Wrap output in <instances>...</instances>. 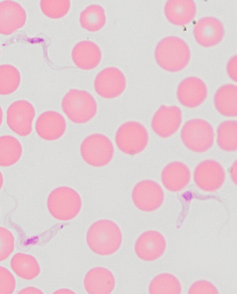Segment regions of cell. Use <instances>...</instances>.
I'll return each mask as SVG.
<instances>
[{"instance_id":"cell-9","label":"cell","mask_w":237,"mask_h":294,"mask_svg":"<svg viewBox=\"0 0 237 294\" xmlns=\"http://www.w3.org/2000/svg\"><path fill=\"white\" fill-rule=\"evenodd\" d=\"M35 115L34 106L24 100H17L10 105L7 110L6 122L9 128L21 137L29 135Z\"/></svg>"},{"instance_id":"cell-19","label":"cell","mask_w":237,"mask_h":294,"mask_svg":"<svg viewBox=\"0 0 237 294\" xmlns=\"http://www.w3.org/2000/svg\"><path fill=\"white\" fill-rule=\"evenodd\" d=\"M74 64L83 70H91L100 63L102 52L100 47L90 40H83L77 43L71 51Z\"/></svg>"},{"instance_id":"cell-26","label":"cell","mask_w":237,"mask_h":294,"mask_svg":"<svg viewBox=\"0 0 237 294\" xmlns=\"http://www.w3.org/2000/svg\"><path fill=\"white\" fill-rule=\"evenodd\" d=\"M148 291L151 294H180L182 285L173 274L163 273L156 276L150 282Z\"/></svg>"},{"instance_id":"cell-28","label":"cell","mask_w":237,"mask_h":294,"mask_svg":"<svg viewBox=\"0 0 237 294\" xmlns=\"http://www.w3.org/2000/svg\"><path fill=\"white\" fill-rule=\"evenodd\" d=\"M20 82L18 69L9 64L0 65V95H7L14 92Z\"/></svg>"},{"instance_id":"cell-36","label":"cell","mask_w":237,"mask_h":294,"mask_svg":"<svg viewBox=\"0 0 237 294\" xmlns=\"http://www.w3.org/2000/svg\"><path fill=\"white\" fill-rule=\"evenodd\" d=\"M3 183V178L1 173L0 171V190H1Z\"/></svg>"},{"instance_id":"cell-3","label":"cell","mask_w":237,"mask_h":294,"mask_svg":"<svg viewBox=\"0 0 237 294\" xmlns=\"http://www.w3.org/2000/svg\"><path fill=\"white\" fill-rule=\"evenodd\" d=\"M62 109L68 119L77 124L87 122L96 115L97 103L88 92L77 89H70L61 102Z\"/></svg>"},{"instance_id":"cell-18","label":"cell","mask_w":237,"mask_h":294,"mask_svg":"<svg viewBox=\"0 0 237 294\" xmlns=\"http://www.w3.org/2000/svg\"><path fill=\"white\" fill-rule=\"evenodd\" d=\"M113 273L106 268L98 266L90 269L84 280V287L90 294H108L115 287Z\"/></svg>"},{"instance_id":"cell-24","label":"cell","mask_w":237,"mask_h":294,"mask_svg":"<svg viewBox=\"0 0 237 294\" xmlns=\"http://www.w3.org/2000/svg\"><path fill=\"white\" fill-rule=\"evenodd\" d=\"M22 147L19 141L11 135L0 137V166L9 167L20 159Z\"/></svg>"},{"instance_id":"cell-11","label":"cell","mask_w":237,"mask_h":294,"mask_svg":"<svg viewBox=\"0 0 237 294\" xmlns=\"http://www.w3.org/2000/svg\"><path fill=\"white\" fill-rule=\"evenodd\" d=\"M126 86V78L118 68L103 69L96 75L94 87L96 93L102 98L110 99L119 96Z\"/></svg>"},{"instance_id":"cell-35","label":"cell","mask_w":237,"mask_h":294,"mask_svg":"<svg viewBox=\"0 0 237 294\" xmlns=\"http://www.w3.org/2000/svg\"><path fill=\"white\" fill-rule=\"evenodd\" d=\"M236 161H235L232 166L231 167V170H230V175L231 177V179L233 180V182L234 183H235V184H236V174H237V172H236V168H237V165H236Z\"/></svg>"},{"instance_id":"cell-27","label":"cell","mask_w":237,"mask_h":294,"mask_svg":"<svg viewBox=\"0 0 237 294\" xmlns=\"http://www.w3.org/2000/svg\"><path fill=\"white\" fill-rule=\"evenodd\" d=\"M237 123L236 121L228 120L220 123L217 131L218 146L223 151L231 152L237 148Z\"/></svg>"},{"instance_id":"cell-8","label":"cell","mask_w":237,"mask_h":294,"mask_svg":"<svg viewBox=\"0 0 237 294\" xmlns=\"http://www.w3.org/2000/svg\"><path fill=\"white\" fill-rule=\"evenodd\" d=\"M132 199L135 206L140 210L152 212L163 204L164 193L157 182L151 180H143L134 186Z\"/></svg>"},{"instance_id":"cell-12","label":"cell","mask_w":237,"mask_h":294,"mask_svg":"<svg viewBox=\"0 0 237 294\" xmlns=\"http://www.w3.org/2000/svg\"><path fill=\"white\" fill-rule=\"evenodd\" d=\"M182 119V111L179 107L162 105L152 117L151 127L158 137L168 138L178 131Z\"/></svg>"},{"instance_id":"cell-7","label":"cell","mask_w":237,"mask_h":294,"mask_svg":"<svg viewBox=\"0 0 237 294\" xmlns=\"http://www.w3.org/2000/svg\"><path fill=\"white\" fill-rule=\"evenodd\" d=\"M80 153L88 165L101 167L112 160L114 148L111 140L104 135L96 133L85 138L80 145Z\"/></svg>"},{"instance_id":"cell-37","label":"cell","mask_w":237,"mask_h":294,"mask_svg":"<svg viewBox=\"0 0 237 294\" xmlns=\"http://www.w3.org/2000/svg\"><path fill=\"white\" fill-rule=\"evenodd\" d=\"M2 118H3V113L1 107L0 106V126L2 122Z\"/></svg>"},{"instance_id":"cell-5","label":"cell","mask_w":237,"mask_h":294,"mask_svg":"<svg viewBox=\"0 0 237 294\" xmlns=\"http://www.w3.org/2000/svg\"><path fill=\"white\" fill-rule=\"evenodd\" d=\"M181 138L184 145L195 153H203L213 145L214 130L207 121L201 119L187 121L181 131Z\"/></svg>"},{"instance_id":"cell-1","label":"cell","mask_w":237,"mask_h":294,"mask_svg":"<svg viewBox=\"0 0 237 294\" xmlns=\"http://www.w3.org/2000/svg\"><path fill=\"white\" fill-rule=\"evenodd\" d=\"M86 239L91 251L101 256H108L118 250L122 243V235L114 222L102 219L90 225Z\"/></svg>"},{"instance_id":"cell-17","label":"cell","mask_w":237,"mask_h":294,"mask_svg":"<svg viewBox=\"0 0 237 294\" xmlns=\"http://www.w3.org/2000/svg\"><path fill=\"white\" fill-rule=\"evenodd\" d=\"M67 124L64 117L55 111L43 112L37 118L35 130L39 137L48 141L58 139L64 134Z\"/></svg>"},{"instance_id":"cell-34","label":"cell","mask_w":237,"mask_h":294,"mask_svg":"<svg viewBox=\"0 0 237 294\" xmlns=\"http://www.w3.org/2000/svg\"><path fill=\"white\" fill-rule=\"evenodd\" d=\"M39 289L33 287H28L24 288L18 292V294H43Z\"/></svg>"},{"instance_id":"cell-14","label":"cell","mask_w":237,"mask_h":294,"mask_svg":"<svg viewBox=\"0 0 237 294\" xmlns=\"http://www.w3.org/2000/svg\"><path fill=\"white\" fill-rule=\"evenodd\" d=\"M193 35L200 46L209 48L220 43L224 35V29L221 22L213 17L200 18L195 24Z\"/></svg>"},{"instance_id":"cell-15","label":"cell","mask_w":237,"mask_h":294,"mask_svg":"<svg viewBox=\"0 0 237 294\" xmlns=\"http://www.w3.org/2000/svg\"><path fill=\"white\" fill-rule=\"evenodd\" d=\"M179 102L184 106L193 108L202 104L207 96V88L199 78L190 76L179 84L176 92Z\"/></svg>"},{"instance_id":"cell-23","label":"cell","mask_w":237,"mask_h":294,"mask_svg":"<svg viewBox=\"0 0 237 294\" xmlns=\"http://www.w3.org/2000/svg\"><path fill=\"white\" fill-rule=\"evenodd\" d=\"M10 266L18 277L28 280L36 277L41 271L39 263L33 256L22 253L13 256Z\"/></svg>"},{"instance_id":"cell-29","label":"cell","mask_w":237,"mask_h":294,"mask_svg":"<svg viewBox=\"0 0 237 294\" xmlns=\"http://www.w3.org/2000/svg\"><path fill=\"white\" fill-rule=\"evenodd\" d=\"M40 7L42 13L52 19H59L64 17L68 13L70 1L67 0H41Z\"/></svg>"},{"instance_id":"cell-33","label":"cell","mask_w":237,"mask_h":294,"mask_svg":"<svg viewBox=\"0 0 237 294\" xmlns=\"http://www.w3.org/2000/svg\"><path fill=\"white\" fill-rule=\"evenodd\" d=\"M227 71L230 78L236 82L237 79V56L231 57L227 65Z\"/></svg>"},{"instance_id":"cell-2","label":"cell","mask_w":237,"mask_h":294,"mask_svg":"<svg viewBox=\"0 0 237 294\" xmlns=\"http://www.w3.org/2000/svg\"><path fill=\"white\" fill-rule=\"evenodd\" d=\"M154 57L158 65L163 69L178 72L186 67L190 59V51L182 39L169 36L162 39L157 44Z\"/></svg>"},{"instance_id":"cell-13","label":"cell","mask_w":237,"mask_h":294,"mask_svg":"<svg viewBox=\"0 0 237 294\" xmlns=\"http://www.w3.org/2000/svg\"><path fill=\"white\" fill-rule=\"evenodd\" d=\"M166 247V241L164 236L157 231L150 230L144 232L138 237L134 250L140 259L153 261L162 256Z\"/></svg>"},{"instance_id":"cell-30","label":"cell","mask_w":237,"mask_h":294,"mask_svg":"<svg viewBox=\"0 0 237 294\" xmlns=\"http://www.w3.org/2000/svg\"><path fill=\"white\" fill-rule=\"evenodd\" d=\"M15 247V238L12 233L7 228L0 226V261L12 253Z\"/></svg>"},{"instance_id":"cell-31","label":"cell","mask_w":237,"mask_h":294,"mask_svg":"<svg viewBox=\"0 0 237 294\" xmlns=\"http://www.w3.org/2000/svg\"><path fill=\"white\" fill-rule=\"evenodd\" d=\"M15 277L7 268L0 266V294H11L16 288Z\"/></svg>"},{"instance_id":"cell-32","label":"cell","mask_w":237,"mask_h":294,"mask_svg":"<svg viewBox=\"0 0 237 294\" xmlns=\"http://www.w3.org/2000/svg\"><path fill=\"white\" fill-rule=\"evenodd\" d=\"M188 293L190 294H218L219 292L217 287L210 281L199 280L191 285L188 289Z\"/></svg>"},{"instance_id":"cell-20","label":"cell","mask_w":237,"mask_h":294,"mask_svg":"<svg viewBox=\"0 0 237 294\" xmlns=\"http://www.w3.org/2000/svg\"><path fill=\"white\" fill-rule=\"evenodd\" d=\"M190 177L188 167L180 161H173L168 164L163 169L161 174L163 185L172 192H178L185 189L189 183Z\"/></svg>"},{"instance_id":"cell-10","label":"cell","mask_w":237,"mask_h":294,"mask_svg":"<svg viewBox=\"0 0 237 294\" xmlns=\"http://www.w3.org/2000/svg\"><path fill=\"white\" fill-rule=\"evenodd\" d=\"M193 178L197 187L205 192H214L219 190L225 180L223 167L217 161L206 159L196 167Z\"/></svg>"},{"instance_id":"cell-4","label":"cell","mask_w":237,"mask_h":294,"mask_svg":"<svg viewBox=\"0 0 237 294\" xmlns=\"http://www.w3.org/2000/svg\"><path fill=\"white\" fill-rule=\"evenodd\" d=\"M47 208L55 219L62 221L71 220L76 217L82 208V200L74 189L61 186L52 190L47 199Z\"/></svg>"},{"instance_id":"cell-21","label":"cell","mask_w":237,"mask_h":294,"mask_svg":"<svg viewBox=\"0 0 237 294\" xmlns=\"http://www.w3.org/2000/svg\"><path fill=\"white\" fill-rule=\"evenodd\" d=\"M164 13L170 23L183 26L193 20L196 14V5L192 0H169L165 3Z\"/></svg>"},{"instance_id":"cell-16","label":"cell","mask_w":237,"mask_h":294,"mask_svg":"<svg viewBox=\"0 0 237 294\" xmlns=\"http://www.w3.org/2000/svg\"><path fill=\"white\" fill-rule=\"evenodd\" d=\"M26 13L17 2L5 0L0 2V34L10 35L25 25Z\"/></svg>"},{"instance_id":"cell-38","label":"cell","mask_w":237,"mask_h":294,"mask_svg":"<svg viewBox=\"0 0 237 294\" xmlns=\"http://www.w3.org/2000/svg\"></svg>"},{"instance_id":"cell-22","label":"cell","mask_w":237,"mask_h":294,"mask_svg":"<svg viewBox=\"0 0 237 294\" xmlns=\"http://www.w3.org/2000/svg\"><path fill=\"white\" fill-rule=\"evenodd\" d=\"M237 87L235 85L227 84L220 87L216 91L214 105L221 115L235 117L237 114Z\"/></svg>"},{"instance_id":"cell-6","label":"cell","mask_w":237,"mask_h":294,"mask_svg":"<svg viewBox=\"0 0 237 294\" xmlns=\"http://www.w3.org/2000/svg\"><path fill=\"white\" fill-rule=\"evenodd\" d=\"M115 141L122 153L134 156L142 152L149 141V135L145 126L135 121H129L121 124L115 135Z\"/></svg>"},{"instance_id":"cell-25","label":"cell","mask_w":237,"mask_h":294,"mask_svg":"<svg viewBox=\"0 0 237 294\" xmlns=\"http://www.w3.org/2000/svg\"><path fill=\"white\" fill-rule=\"evenodd\" d=\"M80 24L85 30L96 32L105 25L106 17L104 9L98 4L87 6L80 14Z\"/></svg>"}]
</instances>
